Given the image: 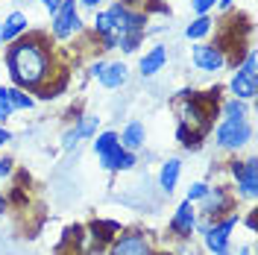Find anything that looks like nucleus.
<instances>
[{"mask_svg":"<svg viewBox=\"0 0 258 255\" xmlns=\"http://www.w3.org/2000/svg\"><path fill=\"white\" fill-rule=\"evenodd\" d=\"M238 255H252V246H243V249H241Z\"/></svg>","mask_w":258,"mask_h":255,"instance_id":"obj_34","label":"nucleus"},{"mask_svg":"<svg viewBox=\"0 0 258 255\" xmlns=\"http://www.w3.org/2000/svg\"><path fill=\"white\" fill-rule=\"evenodd\" d=\"M214 6H217V0H191V9L197 15H209Z\"/></svg>","mask_w":258,"mask_h":255,"instance_id":"obj_26","label":"nucleus"},{"mask_svg":"<svg viewBox=\"0 0 258 255\" xmlns=\"http://www.w3.org/2000/svg\"><path fill=\"white\" fill-rule=\"evenodd\" d=\"M211 27H214V21H211L209 15H197L191 24L185 27V38H188V41H203L211 32Z\"/></svg>","mask_w":258,"mask_h":255,"instance_id":"obj_18","label":"nucleus"},{"mask_svg":"<svg viewBox=\"0 0 258 255\" xmlns=\"http://www.w3.org/2000/svg\"><path fill=\"white\" fill-rule=\"evenodd\" d=\"M94 32H97V38L117 35V32H114V21H112V15H109V9H106V12H97V15H94Z\"/></svg>","mask_w":258,"mask_h":255,"instance_id":"obj_20","label":"nucleus"},{"mask_svg":"<svg viewBox=\"0 0 258 255\" xmlns=\"http://www.w3.org/2000/svg\"><path fill=\"white\" fill-rule=\"evenodd\" d=\"M6 68L21 88L38 91L53 74V50L44 41V35L15 38L6 50Z\"/></svg>","mask_w":258,"mask_h":255,"instance_id":"obj_1","label":"nucleus"},{"mask_svg":"<svg viewBox=\"0 0 258 255\" xmlns=\"http://www.w3.org/2000/svg\"><path fill=\"white\" fill-rule=\"evenodd\" d=\"M226 214H232V194L226 191L223 185H209V194L200 200V211L197 217H206V220H220Z\"/></svg>","mask_w":258,"mask_h":255,"instance_id":"obj_6","label":"nucleus"},{"mask_svg":"<svg viewBox=\"0 0 258 255\" xmlns=\"http://www.w3.org/2000/svg\"><path fill=\"white\" fill-rule=\"evenodd\" d=\"M206 194H209V182H194L191 188H188V194H185V200L188 203H200Z\"/></svg>","mask_w":258,"mask_h":255,"instance_id":"obj_24","label":"nucleus"},{"mask_svg":"<svg viewBox=\"0 0 258 255\" xmlns=\"http://www.w3.org/2000/svg\"><path fill=\"white\" fill-rule=\"evenodd\" d=\"M241 223V214L238 211H232V214H226L220 220H214L209 223V229L203 232V243H206V249L209 252H220L226 249L229 243H232V232H235V226Z\"/></svg>","mask_w":258,"mask_h":255,"instance_id":"obj_4","label":"nucleus"},{"mask_svg":"<svg viewBox=\"0 0 258 255\" xmlns=\"http://www.w3.org/2000/svg\"><path fill=\"white\" fill-rule=\"evenodd\" d=\"M24 32H27V15L24 12H12V15H6V21H0V38H3V44H12Z\"/></svg>","mask_w":258,"mask_h":255,"instance_id":"obj_14","label":"nucleus"},{"mask_svg":"<svg viewBox=\"0 0 258 255\" xmlns=\"http://www.w3.org/2000/svg\"><path fill=\"white\" fill-rule=\"evenodd\" d=\"M103 68H106V62H103V59H97V62H91V68H88V74H91V77H100V74H103Z\"/></svg>","mask_w":258,"mask_h":255,"instance_id":"obj_27","label":"nucleus"},{"mask_svg":"<svg viewBox=\"0 0 258 255\" xmlns=\"http://www.w3.org/2000/svg\"><path fill=\"white\" fill-rule=\"evenodd\" d=\"M6 176H12V161L0 159V179H6Z\"/></svg>","mask_w":258,"mask_h":255,"instance_id":"obj_28","label":"nucleus"},{"mask_svg":"<svg viewBox=\"0 0 258 255\" xmlns=\"http://www.w3.org/2000/svg\"><path fill=\"white\" fill-rule=\"evenodd\" d=\"M109 255H153V246L144 232H123L112 240Z\"/></svg>","mask_w":258,"mask_h":255,"instance_id":"obj_8","label":"nucleus"},{"mask_svg":"<svg viewBox=\"0 0 258 255\" xmlns=\"http://www.w3.org/2000/svg\"><path fill=\"white\" fill-rule=\"evenodd\" d=\"M0 47H3V38H0Z\"/></svg>","mask_w":258,"mask_h":255,"instance_id":"obj_35","label":"nucleus"},{"mask_svg":"<svg viewBox=\"0 0 258 255\" xmlns=\"http://www.w3.org/2000/svg\"><path fill=\"white\" fill-rule=\"evenodd\" d=\"M235 3H238V0H217V6H220V9H229V6H235Z\"/></svg>","mask_w":258,"mask_h":255,"instance_id":"obj_33","label":"nucleus"},{"mask_svg":"<svg viewBox=\"0 0 258 255\" xmlns=\"http://www.w3.org/2000/svg\"><path fill=\"white\" fill-rule=\"evenodd\" d=\"M114 147H120V138H117V132L112 129H106V132H97L94 141H91V150H94V156H106V153H112Z\"/></svg>","mask_w":258,"mask_h":255,"instance_id":"obj_17","label":"nucleus"},{"mask_svg":"<svg viewBox=\"0 0 258 255\" xmlns=\"http://www.w3.org/2000/svg\"><path fill=\"white\" fill-rule=\"evenodd\" d=\"M220 112H223V117H246V100L232 97V100H226L220 106Z\"/></svg>","mask_w":258,"mask_h":255,"instance_id":"obj_21","label":"nucleus"},{"mask_svg":"<svg viewBox=\"0 0 258 255\" xmlns=\"http://www.w3.org/2000/svg\"><path fill=\"white\" fill-rule=\"evenodd\" d=\"M164 65H167V47H164V44H156V47H150L144 56H141L138 74H141V77H156Z\"/></svg>","mask_w":258,"mask_h":255,"instance_id":"obj_11","label":"nucleus"},{"mask_svg":"<svg viewBox=\"0 0 258 255\" xmlns=\"http://www.w3.org/2000/svg\"><path fill=\"white\" fill-rule=\"evenodd\" d=\"M77 3H82V6H88V9H97L103 0H77Z\"/></svg>","mask_w":258,"mask_h":255,"instance_id":"obj_31","label":"nucleus"},{"mask_svg":"<svg viewBox=\"0 0 258 255\" xmlns=\"http://www.w3.org/2000/svg\"><path fill=\"white\" fill-rule=\"evenodd\" d=\"M141 38H144V32H120L117 35V47L123 53H135L138 44H141Z\"/></svg>","mask_w":258,"mask_h":255,"instance_id":"obj_22","label":"nucleus"},{"mask_svg":"<svg viewBox=\"0 0 258 255\" xmlns=\"http://www.w3.org/2000/svg\"><path fill=\"white\" fill-rule=\"evenodd\" d=\"M229 173L235 179V191L243 200H255L258 194V161L249 156L246 161H232L229 164Z\"/></svg>","mask_w":258,"mask_h":255,"instance_id":"obj_5","label":"nucleus"},{"mask_svg":"<svg viewBox=\"0 0 258 255\" xmlns=\"http://www.w3.org/2000/svg\"><path fill=\"white\" fill-rule=\"evenodd\" d=\"M246 229L255 232V211H249V217H246Z\"/></svg>","mask_w":258,"mask_h":255,"instance_id":"obj_29","label":"nucleus"},{"mask_svg":"<svg viewBox=\"0 0 258 255\" xmlns=\"http://www.w3.org/2000/svg\"><path fill=\"white\" fill-rule=\"evenodd\" d=\"M0 147H3V144H0Z\"/></svg>","mask_w":258,"mask_h":255,"instance_id":"obj_36","label":"nucleus"},{"mask_svg":"<svg viewBox=\"0 0 258 255\" xmlns=\"http://www.w3.org/2000/svg\"><path fill=\"white\" fill-rule=\"evenodd\" d=\"M97 126H100V117L97 114H82L80 120L74 123V132H77V138H94L97 135Z\"/></svg>","mask_w":258,"mask_h":255,"instance_id":"obj_19","label":"nucleus"},{"mask_svg":"<svg viewBox=\"0 0 258 255\" xmlns=\"http://www.w3.org/2000/svg\"><path fill=\"white\" fill-rule=\"evenodd\" d=\"M77 0H62L59 3V9L53 12V38H59V41H68V38H74L77 32H82V18L77 12Z\"/></svg>","mask_w":258,"mask_h":255,"instance_id":"obj_3","label":"nucleus"},{"mask_svg":"<svg viewBox=\"0 0 258 255\" xmlns=\"http://www.w3.org/2000/svg\"><path fill=\"white\" fill-rule=\"evenodd\" d=\"M252 141V123L246 117H223L214 129V144L220 150H241Z\"/></svg>","mask_w":258,"mask_h":255,"instance_id":"obj_2","label":"nucleus"},{"mask_svg":"<svg viewBox=\"0 0 258 255\" xmlns=\"http://www.w3.org/2000/svg\"><path fill=\"white\" fill-rule=\"evenodd\" d=\"M109 15L114 21V32H147V15L144 12H132L126 3H112L109 6Z\"/></svg>","mask_w":258,"mask_h":255,"instance_id":"obj_7","label":"nucleus"},{"mask_svg":"<svg viewBox=\"0 0 258 255\" xmlns=\"http://www.w3.org/2000/svg\"><path fill=\"white\" fill-rule=\"evenodd\" d=\"M229 91L238 97V100H252V97L258 94V77L235 71V77L229 80Z\"/></svg>","mask_w":258,"mask_h":255,"instance_id":"obj_13","label":"nucleus"},{"mask_svg":"<svg viewBox=\"0 0 258 255\" xmlns=\"http://www.w3.org/2000/svg\"><path fill=\"white\" fill-rule=\"evenodd\" d=\"M126 71H129V68L123 62H106L103 74H100L97 80H100L103 88H120V85H126V80H129Z\"/></svg>","mask_w":258,"mask_h":255,"instance_id":"obj_15","label":"nucleus"},{"mask_svg":"<svg viewBox=\"0 0 258 255\" xmlns=\"http://www.w3.org/2000/svg\"><path fill=\"white\" fill-rule=\"evenodd\" d=\"M6 208H9V203H6V197H3V194H0V217H3V214H6Z\"/></svg>","mask_w":258,"mask_h":255,"instance_id":"obj_32","label":"nucleus"},{"mask_svg":"<svg viewBox=\"0 0 258 255\" xmlns=\"http://www.w3.org/2000/svg\"><path fill=\"white\" fill-rule=\"evenodd\" d=\"M191 62L197 65L200 71L214 74V71H220L226 65V53H223V47H217V44H200V41H197V47L191 50Z\"/></svg>","mask_w":258,"mask_h":255,"instance_id":"obj_9","label":"nucleus"},{"mask_svg":"<svg viewBox=\"0 0 258 255\" xmlns=\"http://www.w3.org/2000/svg\"><path fill=\"white\" fill-rule=\"evenodd\" d=\"M194 226H197V208H194V203L185 200V203L173 211V217H170V232H173L179 240H191Z\"/></svg>","mask_w":258,"mask_h":255,"instance_id":"obj_10","label":"nucleus"},{"mask_svg":"<svg viewBox=\"0 0 258 255\" xmlns=\"http://www.w3.org/2000/svg\"><path fill=\"white\" fill-rule=\"evenodd\" d=\"M9 103H12V109L18 112V109H32L35 100H32L24 88H9Z\"/></svg>","mask_w":258,"mask_h":255,"instance_id":"obj_23","label":"nucleus"},{"mask_svg":"<svg viewBox=\"0 0 258 255\" xmlns=\"http://www.w3.org/2000/svg\"><path fill=\"white\" fill-rule=\"evenodd\" d=\"M179 176H182V161L179 159H167L164 164H161V170H159V188L167 197L173 194V188L179 185Z\"/></svg>","mask_w":258,"mask_h":255,"instance_id":"obj_16","label":"nucleus"},{"mask_svg":"<svg viewBox=\"0 0 258 255\" xmlns=\"http://www.w3.org/2000/svg\"><path fill=\"white\" fill-rule=\"evenodd\" d=\"M117 138H120V147H123V150H129V153H138V150L147 144V126L141 123V120H129Z\"/></svg>","mask_w":258,"mask_h":255,"instance_id":"obj_12","label":"nucleus"},{"mask_svg":"<svg viewBox=\"0 0 258 255\" xmlns=\"http://www.w3.org/2000/svg\"><path fill=\"white\" fill-rule=\"evenodd\" d=\"M6 141H12V132H9V129H3V126H0V144H6Z\"/></svg>","mask_w":258,"mask_h":255,"instance_id":"obj_30","label":"nucleus"},{"mask_svg":"<svg viewBox=\"0 0 258 255\" xmlns=\"http://www.w3.org/2000/svg\"><path fill=\"white\" fill-rule=\"evenodd\" d=\"M12 103H9V88L6 85H0V123L6 120V117H12Z\"/></svg>","mask_w":258,"mask_h":255,"instance_id":"obj_25","label":"nucleus"}]
</instances>
